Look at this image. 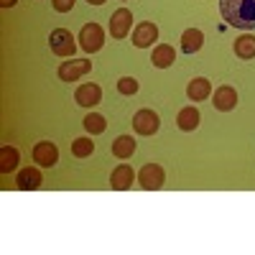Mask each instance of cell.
<instances>
[{"label":"cell","mask_w":255,"mask_h":255,"mask_svg":"<svg viewBox=\"0 0 255 255\" xmlns=\"http://www.w3.org/2000/svg\"><path fill=\"white\" fill-rule=\"evenodd\" d=\"M15 184H18V189H23V191H33V189H38L41 184H44V176H41L38 168L26 166V168H20V171H18Z\"/></svg>","instance_id":"cell-12"},{"label":"cell","mask_w":255,"mask_h":255,"mask_svg":"<svg viewBox=\"0 0 255 255\" xmlns=\"http://www.w3.org/2000/svg\"><path fill=\"white\" fill-rule=\"evenodd\" d=\"M220 10L230 26L243 31L255 28V0H220Z\"/></svg>","instance_id":"cell-1"},{"label":"cell","mask_w":255,"mask_h":255,"mask_svg":"<svg viewBox=\"0 0 255 255\" xmlns=\"http://www.w3.org/2000/svg\"><path fill=\"white\" fill-rule=\"evenodd\" d=\"M156 38H158V26H156V23H148V20L138 23V26H135V31H133V44H135L138 49L151 46Z\"/></svg>","instance_id":"cell-11"},{"label":"cell","mask_w":255,"mask_h":255,"mask_svg":"<svg viewBox=\"0 0 255 255\" xmlns=\"http://www.w3.org/2000/svg\"><path fill=\"white\" fill-rule=\"evenodd\" d=\"M72 153H74L77 158H87V156L95 153V143H92L90 138H77V140L72 143Z\"/></svg>","instance_id":"cell-22"},{"label":"cell","mask_w":255,"mask_h":255,"mask_svg":"<svg viewBox=\"0 0 255 255\" xmlns=\"http://www.w3.org/2000/svg\"><path fill=\"white\" fill-rule=\"evenodd\" d=\"M199 110L194 108V105H189V108H181L179 110V115H176V125L181 128V130H186V133H191V130H197L199 128Z\"/></svg>","instance_id":"cell-15"},{"label":"cell","mask_w":255,"mask_h":255,"mask_svg":"<svg viewBox=\"0 0 255 255\" xmlns=\"http://www.w3.org/2000/svg\"><path fill=\"white\" fill-rule=\"evenodd\" d=\"M77 41H79L82 51L95 54V51H100L102 44H105V31H102L100 23H84L82 31H79V38H77Z\"/></svg>","instance_id":"cell-3"},{"label":"cell","mask_w":255,"mask_h":255,"mask_svg":"<svg viewBox=\"0 0 255 255\" xmlns=\"http://www.w3.org/2000/svg\"><path fill=\"white\" fill-rule=\"evenodd\" d=\"M212 95V82L204 79V77H197V79H191L189 82V87H186V97L191 102H202Z\"/></svg>","instance_id":"cell-14"},{"label":"cell","mask_w":255,"mask_h":255,"mask_svg":"<svg viewBox=\"0 0 255 255\" xmlns=\"http://www.w3.org/2000/svg\"><path fill=\"white\" fill-rule=\"evenodd\" d=\"M130 28H133V13L128 8L115 10L113 18H110V36L113 38H125L128 33H130Z\"/></svg>","instance_id":"cell-7"},{"label":"cell","mask_w":255,"mask_h":255,"mask_svg":"<svg viewBox=\"0 0 255 255\" xmlns=\"http://www.w3.org/2000/svg\"><path fill=\"white\" fill-rule=\"evenodd\" d=\"M87 3H90V5H102L105 0H87Z\"/></svg>","instance_id":"cell-26"},{"label":"cell","mask_w":255,"mask_h":255,"mask_svg":"<svg viewBox=\"0 0 255 255\" xmlns=\"http://www.w3.org/2000/svg\"><path fill=\"white\" fill-rule=\"evenodd\" d=\"M74 3L77 0H54V10L56 13H69L74 8Z\"/></svg>","instance_id":"cell-24"},{"label":"cell","mask_w":255,"mask_h":255,"mask_svg":"<svg viewBox=\"0 0 255 255\" xmlns=\"http://www.w3.org/2000/svg\"><path fill=\"white\" fill-rule=\"evenodd\" d=\"M92 72V61L87 59H72V61H61L59 64V79L61 82H77L79 77Z\"/></svg>","instance_id":"cell-4"},{"label":"cell","mask_w":255,"mask_h":255,"mask_svg":"<svg viewBox=\"0 0 255 255\" xmlns=\"http://www.w3.org/2000/svg\"><path fill=\"white\" fill-rule=\"evenodd\" d=\"M204 44V33L199 28H186L181 33V51L184 54H197Z\"/></svg>","instance_id":"cell-16"},{"label":"cell","mask_w":255,"mask_h":255,"mask_svg":"<svg viewBox=\"0 0 255 255\" xmlns=\"http://www.w3.org/2000/svg\"><path fill=\"white\" fill-rule=\"evenodd\" d=\"M215 110L220 113H230V110H235V105H238V92L235 87H230V84H222V87L215 90Z\"/></svg>","instance_id":"cell-10"},{"label":"cell","mask_w":255,"mask_h":255,"mask_svg":"<svg viewBox=\"0 0 255 255\" xmlns=\"http://www.w3.org/2000/svg\"><path fill=\"white\" fill-rule=\"evenodd\" d=\"M133 179H135L133 168L128 166V163H120L115 171H113V176H110V186L118 189V191H125V189H130V186H133Z\"/></svg>","instance_id":"cell-13"},{"label":"cell","mask_w":255,"mask_h":255,"mask_svg":"<svg viewBox=\"0 0 255 255\" xmlns=\"http://www.w3.org/2000/svg\"><path fill=\"white\" fill-rule=\"evenodd\" d=\"M33 161L44 168H51L56 161H59V148L51 143V140H41L33 145Z\"/></svg>","instance_id":"cell-9"},{"label":"cell","mask_w":255,"mask_h":255,"mask_svg":"<svg viewBox=\"0 0 255 255\" xmlns=\"http://www.w3.org/2000/svg\"><path fill=\"white\" fill-rule=\"evenodd\" d=\"M151 61H153V67L158 69H166V67H171V64L176 61V51L174 46H168V44H158L151 54Z\"/></svg>","instance_id":"cell-17"},{"label":"cell","mask_w":255,"mask_h":255,"mask_svg":"<svg viewBox=\"0 0 255 255\" xmlns=\"http://www.w3.org/2000/svg\"><path fill=\"white\" fill-rule=\"evenodd\" d=\"M74 100H77V105H82V108H95V105H100V100H102L100 84H95V82L79 84L77 92H74Z\"/></svg>","instance_id":"cell-8"},{"label":"cell","mask_w":255,"mask_h":255,"mask_svg":"<svg viewBox=\"0 0 255 255\" xmlns=\"http://www.w3.org/2000/svg\"><path fill=\"white\" fill-rule=\"evenodd\" d=\"M138 181H140V186H143L145 191H156V189H161L163 181H166L163 166H158V163H145L140 171H138Z\"/></svg>","instance_id":"cell-5"},{"label":"cell","mask_w":255,"mask_h":255,"mask_svg":"<svg viewBox=\"0 0 255 255\" xmlns=\"http://www.w3.org/2000/svg\"><path fill=\"white\" fill-rule=\"evenodd\" d=\"M74 36H72V31H67V28H56V31H51V36H49V46H51V51L56 54V56H64V59H72L74 54H77V44H74Z\"/></svg>","instance_id":"cell-2"},{"label":"cell","mask_w":255,"mask_h":255,"mask_svg":"<svg viewBox=\"0 0 255 255\" xmlns=\"http://www.w3.org/2000/svg\"><path fill=\"white\" fill-rule=\"evenodd\" d=\"M105 128H108V123H105V118H102V115H97V113H90L87 118H84V130L92 133V135L105 133Z\"/></svg>","instance_id":"cell-21"},{"label":"cell","mask_w":255,"mask_h":255,"mask_svg":"<svg viewBox=\"0 0 255 255\" xmlns=\"http://www.w3.org/2000/svg\"><path fill=\"white\" fill-rule=\"evenodd\" d=\"M18 163H20L18 148H13V145H3V148H0V171L10 174V171H15V168H18Z\"/></svg>","instance_id":"cell-18"},{"label":"cell","mask_w":255,"mask_h":255,"mask_svg":"<svg viewBox=\"0 0 255 255\" xmlns=\"http://www.w3.org/2000/svg\"><path fill=\"white\" fill-rule=\"evenodd\" d=\"M118 92L125 95V97H130L138 92V79L135 77H120L118 79Z\"/></svg>","instance_id":"cell-23"},{"label":"cell","mask_w":255,"mask_h":255,"mask_svg":"<svg viewBox=\"0 0 255 255\" xmlns=\"http://www.w3.org/2000/svg\"><path fill=\"white\" fill-rule=\"evenodd\" d=\"M133 128H135V133H140V135H153V133H158L161 120H158V115L153 110L145 108V110H138L133 115Z\"/></svg>","instance_id":"cell-6"},{"label":"cell","mask_w":255,"mask_h":255,"mask_svg":"<svg viewBox=\"0 0 255 255\" xmlns=\"http://www.w3.org/2000/svg\"><path fill=\"white\" fill-rule=\"evenodd\" d=\"M110 151H113V156L115 158H130L133 153H135V140H133V135H120V138H115V143L110 145Z\"/></svg>","instance_id":"cell-19"},{"label":"cell","mask_w":255,"mask_h":255,"mask_svg":"<svg viewBox=\"0 0 255 255\" xmlns=\"http://www.w3.org/2000/svg\"><path fill=\"white\" fill-rule=\"evenodd\" d=\"M123 3H125V0H123Z\"/></svg>","instance_id":"cell-27"},{"label":"cell","mask_w":255,"mask_h":255,"mask_svg":"<svg viewBox=\"0 0 255 255\" xmlns=\"http://www.w3.org/2000/svg\"><path fill=\"white\" fill-rule=\"evenodd\" d=\"M235 54L240 59H255V36L245 33L240 38H235Z\"/></svg>","instance_id":"cell-20"},{"label":"cell","mask_w":255,"mask_h":255,"mask_svg":"<svg viewBox=\"0 0 255 255\" xmlns=\"http://www.w3.org/2000/svg\"><path fill=\"white\" fill-rule=\"evenodd\" d=\"M18 3V0H0V5H3V8H13Z\"/></svg>","instance_id":"cell-25"}]
</instances>
